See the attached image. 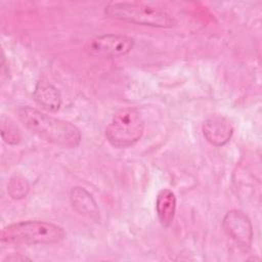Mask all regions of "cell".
<instances>
[{
	"label": "cell",
	"mask_w": 262,
	"mask_h": 262,
	"mask_svg": "<svg viewBox=\"0 0 262 262\" xmlns=\"http://www.w3.org/2000/svg\"><path fill=\"white\" fill-rule=\"evenodd\" d=\"M15 113L27 129L49 143L63 148H75L81 142V132L71 122L51 117L31 106H19Z\"/></svg>",
	"instance_id": "6da1fadb"
},
{
	"label": "cell",
	"mask_w": 262,
	"mask_h": 262,
	"mask_svg": "<svg viewBox=\"0 0 262 262\" xmlns=\"http://www.w3.org/2000/svg\"><path fill=\"white\" fill-rule=\"evenodd\" d=\"M66 231L59 225L40 220L12 223L1 231L2 245H50L61 242Z\"/></svg>",
	"instance_id": "7a4b0ae2"
},
{
	"label": "cell",
	"mask_w": 262,
	"mask_h": 262,
	"mask_svg": "<svg viewBox=\"0 0 262 262\" xmlns=\"http://www.w3.org/2000/svg\"><path fill=\"white\" fill-rule=\"evenodd\" d=\"M111 18L152 28H172L176 19L165 9L143 2H111L104 7Z\"/></svg>",
	"instance_id": "3957f363"
},
{
	"label": "cell",
	"mask_w": 262,
	"mask_h": 262,
	"mask_svg": "<svg viewBox=\"0 0 262 262\" xmlns=\"http://www.w3.org/2000/svg\"><path fill=\"white\" fill-rule=\"evenodd\" d=\"M144 131V121L140 112L131 106L119 110L105 128V138L116 148H126L135 144Z\"/></svg>",
	"instance_id": "277c9868"
},
{
	"label": "cell",
	"mask_w": 262,
	"mask_h": 262,
	"mask_svg": "<svg viewBox=\"0 0 262 262\" xmlns=\"http://www.w3.org/2000/svg\"><path fill=\"white\" fill-rule=\"evenodd\" d=\"M134 38L120 34H105L93 38L87 44V51L93 56L118 57L128 54L134 47Z\"/></svg>",
	"instance_id": "5b68a950"
},
{
	"label": "cell",
	"mask_w": 262,
	"mask_h": 262,
	"mask_svg": "<svg viewBox=\"0 0 262 262\" xmlns=\"http://www.w3.org/2000/svg\"><path fill=\"white\" fill-rule=\"evenodd\" d=\"M222 228L235 244L247 251L253 242V226L249 217L239 210L228 211L222 220Z\"/></svg>",
	"instance_id": "8992f818"
},
{
	"label": "cell",
	"mask_w": 262,
	"mask_h": 262,
	"mask_svg": "<svg viewBox=\"0 0 262 262\" xmlns=\"http://www.w3.org/2000/svg\"><path fill=\"white\" fill-rule=\"evenodd\" d=\"M206 140L214 146H223L231 138L233 128L230 122L221 115H211L202 125Z\"/></svg>",
	"instance_id": "52a82bcc"
},
{
	"label": "cell",
	"mask_w": 262,
	"mask_h": 262,
	"mask_svg": "<svg viewBox=\"0 0 262 262\" xmlns=\"http://www.w3.org/2000/svg\"><path fill=\"white\" fill-rule=\"evenodd\" d=\"M70 201L74 210L89 219L99 220V208L92 196L84 187L75 186L70 191Z\"/></svg>",
	"instance_id": "ba28073f"
},
{
	"label": "cell",
	"mask_w": 262,
	"mask_h": 262,
	"mask_svg": "<svg viewBox=\"0 0 262 262\" xmlns=\"http://www.w3.org/2000/svg\"><path fill=\"white\" fill-rule=\"evenodd\" d=\"M35 101L45 111L54 113L61 105V96L59 91L50 83L39 81L34 90Z\"/></svg>",
	"instance_id": "9c48e42d"
},
{
	"label": "cell",
	"mask_w": 262,
	"mask_h": 262,
	"mask_svg": "<svg viewBox=\"0 0 262 262\" xmlns=\"http://www.w3.org/2000/svg\"><path fill=\"white\" fill-rule=\"evenodd\" d=\"M156 211L161 224L168 227L172 224L176 212V196L168 188L160 190L156 200Z\"/></svg>",
	"instance_id": "30bf717a"
},
{
	"label": "cell",
	"mask_w": 262,
	"mask_h": 262,
	"mask_svg": "<svg viewBox=\"0 0 262 262\" xmlns=\"http://www.w3.org/2000/svg\"><path fill=\"white\" fill-rule=\"evenodd\" d=\"M0 130L2 139L10 145H16L20 142L21 135L19 129L15 125V123L7 116H1V123H0Z\"/></svg>",
	"instance_id": "8fae6325"
},
{
	"label": "cell",
	"mask_w": 262,
	"mask_h": 262,
	"mask_svg": "<svg viewBox=\"0 0 262 262\" xmlns=\"http://www.w3.org/2000/svg\"><path fill=\"white\" fill-rule=\"evenodd\" d=\"M30 189L28 180L21 175L12 176L7 184V192L13 200H21L27 196Z\"/></svg>",
	"instance_id": "7c38bea8"
},
{
	"label": "cell",
	"mask_w": 262,
	"mask_h": 262,
	"mask_svg": "<svg viewBox=\"0 0 262 262\" xmlns=\"http://www.w3.org/2000/svg\"><path fill=\"white\" fill-rule=\"evenodd\" d=\"M5 260H8V261H24V260H30V258L28 257H25V256H19V257H7Z\"/></svg>",
	"instance_id": "4fadbf2b"
}]
</instances>
